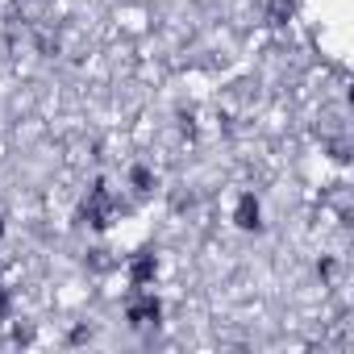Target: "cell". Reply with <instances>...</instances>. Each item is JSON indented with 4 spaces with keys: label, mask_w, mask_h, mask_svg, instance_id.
Listing matches in <instances>:
<instances>
[{
    "label": "cell",
    "mask_w": 354,
    "mask_h": 354,
    "mask_svg": "<svg viewBox=\"0 0 354 354\" xmlns=\"http://www.w3.org/2000/svg\"><path fill=\"white\" fill-rule=\"evenodd\" d=\"M84 217H88V225H92V230H109L113 196H109V188H104V184H96V188H92V196H88V205H84Z\"/></svg>",
    "instance_id": "obj_1"
},
{
    "label": "cell",
    "mask_w": 354,
    "mask_h": 354,
    "mask_svg": "<svg viewBox=\"0 0 354 354\" xmlns=\"http://www.w3.org/2000/svg\"><path fill=\"white\" fill-rule=\"evenodd\" d=\"M154 271H158L154 250H138V254H133V263H129V283H133V288H146V283L154 279Z\"/></svg>",
    "instance_id": "obj_2"
},
{
    "label": "cell",
    "mask_w": 354,
    "mask_h": 354,
    "mask_svg": "<svg viewBox=\"0 0 354 354\" xmlns=\"http://www.w3.org/2000/svg\"><path fill=\"white\" fill-rule=\"evenodd\" d=\"M234 221H238V230H259V225H263V209H259L254 192H246V196L238 201V209H234Z\"/></svg>",
    "instance_id": "obj_3"
},
{
    "label": "cell",
    "mask_w": 354,
    "mask_h": 354,
    "mask_svg": "<svg viewBox=\"0 0 354 354\" xmlns=\"http://www.w3.org/2000/svg\"><path fill=\"white\" fill-rule=\"evenodd\" d=\"M158 300L154 296H142V300H129V308H125V317H129V325H154L158 321Z\"/></svg>",
    "instance_id": "obj_4"
},
{
    "label": "cell",
    "mask_w": 354,
    "mask_h": 354,
    "mask_svg": "<svg viewBox=\"0 0 354 354\" xmlns=\"http://www.w3.org/2000/svg\"><path fill=\"white\" fill-rule=\"evenodd\" d=\"M129 184H133L138 192H150V188H154V175H150L146 167H133V171H129Z\"/></svg>",
    "instance_id": "obj_5"
},
{
    "label": "cell",
    "mask_w": 354,
    "mask_h": 354,
    "mask_svg": "<svg viewBox=\"0 0 354 354\" xmlns=\"http://www.w3.org/2000/svg\"><path fill=\"white\" fill-rule=\"evenodd\" d=\"M288 13H292V0H271V13H267V17H271V26H279Z\"/></svg>",
    "instance_id": "obj_6"
},
{
    "label": "cell",
    "mask_w": 354,
    "mask_h": 354,
    "mask_svg": "<svg viewBox=\"0 0 354 354\" xmlns=\"http://www.w3.org/2000/svg\"><path fill=\"white\" fill-rule=\"evenodd\" d=\"M0 317H9V292H5V283H0Z\"/></svg>",
    "instance_id": "obj_7"
},
{
    "label": "cell",
    "mask_w": 354,
    "mask_h": 354,
    "mask_svg": "<svg viewBox=\"0 0 354 354\" xmlns=\"http://www.w3.org/2000/svg\"><path fill=\"white\" fill-rule=\"evenodd\" d=\"M0 238H5V221H0Z\"/></svg>",
    "instance_id": "obj_8"
}]
</instances>
